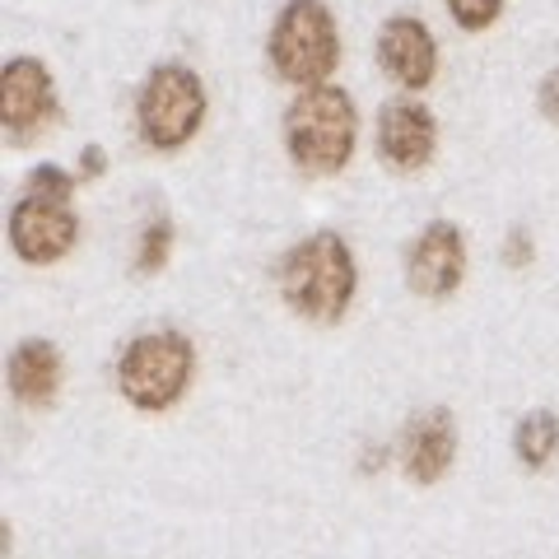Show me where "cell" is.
I'll return each mask as SVG.
<instances>
[{
  "instance_id": "obj_1",
  "label": "cell",
  "mask_w": 559,
  "mask_h": 559,
  "mask_svg": "<svg viewBox=\"0 0 559 559\" xmlns=\"http://www.w3.org/2000/svg\"><path fill=\"white\" fill-rule=\"evenodd\" d=\"M359 271L341 234H312L280 261V299L308 322H341L355 299Z\"/></svg>"
},
{
  "instance_id": "obj_2",
  "label": "cell",
  "mask_w": 559,
  "mask_h": 559,
  "mask_svg": "<svg viewBox=\"0 0 559 559\" xmlns=\"http://www.w3.org/2000/svg\"><path fill=\"white\" fill-rule=\"evenodd\" d=\"M355 140H359V112H355V98L336 84H312L299 98L289 103L285 112V145H289V159L299 164L304 173H341L355 154Z\"/></svg>"
},
{
  "instance_id": "obj_3",
  "label": "cell",
  "mask_w": 559,
  "mask_h": 559,
  "mask_svg": "<svg viewBox=\"0 0 559 559\" xmlns=\"http://www.w3.org/2000/svg\"><path fill=\"white\" fill-rule=\"evenodd\" d=\"M271 66L285 84H326V75L341 61V28L331 20L326 0H289L271 28Z\"/></svg>"
},
{
  "instance_id": "obj_4",
  "label": "cell",
  "mask_w": 559,
  "mask_h": 559,
  "mask_svg": "<svg viewBox=\"0 0 559 559\" xmlns=\"http://www.w3.org/2000/svg\"><path fill=\"white\" fill-rule=\"evenodd\" d=\"M191 369H197V355H191L187 336H178V331H150V336H135L127 345L117 382H121V396L135 411H168L187 392Z\"/></svg>"
},
{
  "instance_id": "obj_5",
  "label": "cell",
  "mask_w": 559,
  "mask_h": 559,
  "mask_svg": "<svg viewBox=\"0 0 559 559\" xmlns=\"http://www.w3.org/2000/svg\"><path fill=\"white\" fill-rule=\"evenodd\" d=\"M135 121L145 145L182 150L205 121V84L187 66H154L135 98Z\"/></svg>"
},
{
  "instance_id": "obj_6",
  "label": "cell",
  "mask_w": 559,
  "mask_h": 559,
  "mask_svg": "<svg viewBox=\"0 0 559 559\" xmlns=\"http://www.w3.org/2000/svg\"><path fill=\"white\" fill-rule=\"evenodd\" d=\"M80 238V219L70 215V201L51 197H28L10 210V242L28 266H51L61 261Z\"/></svg>"
},
{
  "instance_id": "obj_7",
  "label": "cell",
  "mask_w": 559,
  "mask_h": 559,
  "mask_svg": "<svg viewBox=\"0 0 559 559\" xmlns=\"http://www.w3.org/2000/svg\"><path fill=\"white\" fill-rule=\"evenodd\" d=\"M462 275H466L462 229L448 219H433L406 252V285L419 299H448V294H457Z\"/></svg>"
},
{
  "instance_id": "obj_8",
  "label": "cell",
  "mask_w": 559,
  "mask_h": 559,
  "mask_svg": "<svg viewBox=\"0 0 559 559\" xmlns=\"http://www.w3.org/2000/svg\"><path fill=\"white\" fill-rule=\"evenodd\" d=\"M0 117H5L10 140H33L51 117H57V90L51 70L33 57H14L0 75Z\"/></svg>"
},
{
  "instance_id": "obj_9",
  "label": "cell",
  "mask_w": 559,
  "mask_h": 559,
  "mask_svg": "<svg viewBox=\"0 0 559 559\" xmlns=\"http://www.w3.org/2000/svg\"><path fill=\"white\" fill-rule=\"evenodd\" d=\"M378 150L396 173H419L439 150V121L425 103L396 98L378 117Z\"/></svg>"
},
{
  "instance_id": "obj_10",
  "label": "cell",
  "mask_w": 559,
  "mask_h": 559,
  "mask_svg": "<svg viewBox=\"0 0 559 559\" xmlns=\"http://www.w3.org/2000/svg\"><path fill=\"white\" fill-rule=\"evenodd\" d=\"M378 61L401 90H425V84L439 75V47H433L429 24L415 20V14L388 20L378 33Z\"/></svg>"
},
{
  "instance_id": "obj_11",
  "label": "cell",
  "mask_w": 559,
  "mask_h": 559,
  "mask_svg": "<svg viewBox=\"0 0 559 559\" xmlns=\"http://www.w3.org/2000/svg\"><path fill=\"white\" fill-rule=\"evenodd\" d=\"M452 457H457V425L443 406L415 415L401 433V471L415 485H433L452 466Z\"/></svg>"
},
{
  "instance_id": "obj_12",
  "label": "cell",
  "mask_w": 559,
  "mask_h": 559,
  "mask_svg": "<svg viewBox=\"0 0 559 559\" xmlns=\"http://www.w3.org/2000/svg\"><path fill=\"white\" fill-rule=\"evenodd\" d=\"M10 392L24 401V406L43 411L57 401L61 392V355L51 341H24L10 355Z\"/></svg>"
},
{
  "instance_id": "obj_13",
  "label": "cell",
  "mask_w": 559,
  "mask_h": 559,
  "mask_svg": "<svg viewBox=\"0 0 559 559\" xmlns=\"http://www.w3.org/2000/svg\"><path fill=\"white\" fill-rule=\"evenodd\" d=\"M513 448H518V462H522V466L540 471V466L555 457V448H559V415H555V411H532V415L518 425Z\"/></svg>"
},
{
  "instance_id": "obj_14",
  "label": "cell",
  "mask_w": 559,
  "mask_h": 559,
  "mask_svg": "<svg viewBox=\"0 0 559 559\" xmlns=\"http://www.w3.org/2000/svg\"><path fill=\"white\" fill-rule=\"evenodd\" d=\"M168 252H173V224L168 219H154L145 234H140V252H135V275H159L168 266Z\"/></svg>"
},
{
  "instance_id": "obj_15",
  "label": "cell",
  "mask_w": 559,
  "mask_h": 559,
  "mask_svg": "<svg viewBox=\"0 0 559 559\" xmlns=\"http://www.w3.org/2000/svg\"><path fill=\"white\" fill-rule=\"evenodd\" d=\"M443 5L466 33H480L503 14V0H443Z\"/></svg>"
},
{
  "instance_id": "obj_16",
  "label": "cell",
  "mask_w": 559,
  "mask_h": 559,
  "mask_svg": "<svg viewBox=\"0 0 559 559\" xmlns=\"http://www.w3.org/2000/svg\"><path fill=\"white\" fill-rule=\"evenodd\" d=\"M75 173H66L57 164H43V168H33L28 173V191L33 197H51V201H70V191H75Z\"/></svg>"
},
{
  "instance_id": "obj_17",
  "label": "cell",
  "mask_w": 559,
  "mask_h": 559,
  "mask_svg": "<svg viewBox=\"0 0 559 559\" xmlns=\"http://www.w3.org/2000/svg\"><path fill=\"white\" fill-rule=\"evenodd\" d=\"M503 261H509L513 271H522L532 261V238L527 229H509V238H503Z\"/></svg>"
},
{
  "instance_id": "obj_18",
  "label": "cell",
  "mask_w": 559,
  "mask_h": 559,
  "mask_svg": "<svg viewBox=\"0 0 559 559\" xmlns=\"http://www.w3.org/2000/svg\"><path fill=\"white\" fill-rule=\"evenodd\" d=\"M540 112H546L550 127H559V66L540 80Z\"/></svg>"
},
{
  "instance_id": "obj_19",
  "label": "cell",
  "mask_w": 559,
  "mask_h": 559,
  "mask_svg": "<svg viewBox=\"0 0 559 559\" xmlns=\"http://www.w3.org/2000/svg\"><path fill=\"white\" fill-rule=\"evenodd\" d=\"M108 168V159H103V145H90L80 154V182H90V178H98V173Z\"/></svg>"
}]
</instances>
